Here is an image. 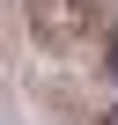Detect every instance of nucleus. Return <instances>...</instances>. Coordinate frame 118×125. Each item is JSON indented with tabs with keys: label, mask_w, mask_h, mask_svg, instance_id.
<instances>
[{
	"label": "nucleus",
	"mask_w": 118,
	"mask_h": 125,
	"mask_svg": "<svg viewBox=\"0 0 118 125\" xmlns=\"http://www.w3.org/2000/svg\"><path fill=\"white\" fill-rule=\"evenodd\" d=\"M30 15L52 44H89L103 37V8H89V0H30Z\"/></svg>",
	"instance_id": "obj_1"
},
{
	"label": "nucleus",
	"mask_w": 118,
	"mask_h": 125,
	"mask_svg": "<svg viewBox=\"0 0 118 125\" xmlns=\"http://www.w3.org/2000/svg\"><path fill=\"white\" fill-rule=\"evenodd\" d=\"M103 125H118V110H111V118H103Z\"/></svg>",
	"instance_id": "obj_2"
}]
</instances>
